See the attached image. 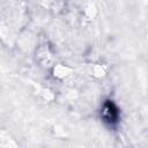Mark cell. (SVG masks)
I'll return each instance as SVG.
<instances>
[{
    "label": "cell",
    "instance_id": "obj_1",
    "mask_svg": "<svg viewBox=\"0 0 148 148\" xmlns=\"http://www.w3.org/2000/svg\"><path fill=\"white\" fill-rule=\"evenodd\" d=\"M101 117H102L103 121L109 125H116L119 121L120 112L113 101L106 99L103 103L102 109H101Z\"/></svg>",
    "mask_w": 148,
    "mask_h": 148
}]
</instances>
